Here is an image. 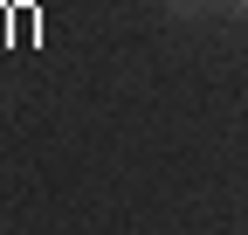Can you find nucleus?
Returning <instances> with one entry per match:
<instances>
[{
    "mask_svg": "<svg viewBox=\"0 0 248 235\" xmlns=\"http://www.w3.org/2000/svg\"><path fill=\"white\" fill-rule=\"evenodd\" d=\"M159 7H166L172 21H207L214 7H221V0H159Z\"/></svg>",
    "mask_w": 248,
    "mask_h": 235,
    "instance_id": "f257e3e1",
    "label": "nucleus"
},
{
    "mask_svg": "<svg viewBox=\"0 0 248 235\" xmlns=\"http://www.w3.org/2000/svg\"><path fill=\"white\" fill-rule=\"evenodd\" d=\"M221 7H228V14H241V21H248V0H221Z\"/></svg>",
    "mask_w": 248,
    "mask_h": 235,
    "instance_id": "f03ea898",
    "label": "nucleus"
}]
</instances>
